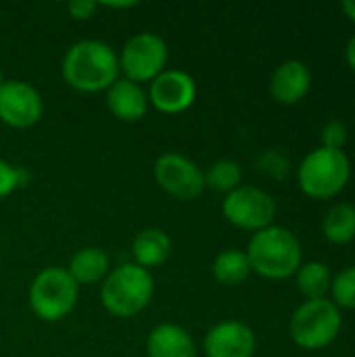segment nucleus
Returning <instances> with one entry per match:
<instances>
[{"label": "nucleus", "mask_w": 355, "mask_h": 357, "mask_svg": "<svg viewBox=\"0 0 355 357\" xmlns=\"http://www.w3.org/2000/svg\"><path fill=\"white\" fill-rule=\"evenodd\" d=\"M61 73L77 92H103L119 79V56L103 40H80L65 52Z\"/></svg>", "instance_id": "obj_1"}, {"label": "nucleus", "mask_w": 355, "mask_h": 357, "mask_svg": "<svg viewBox=\"0 0 355 357\" xmlns=\"http://www.w3.org/2000/svg\"><path fill=\"white\" fill-rule=\"evenodd\" d=\"M245 253L251 272L270 280H285L297 274L301 266V245L297 236L280 226H268L255 232Z\"/></svg>", "instance_id": "obj_2"}, {"label": "nucleus", "mask_w": 355, "mask_h": 357, "mask_svg": "<svg viewBox=\"0 0 355 357\" xmlns=\"http://www.w3.org/2000/svg\"><path fill=\"white\" fill-rule=\"evenodd\" d=\"M155 282L149 270L136 264H123L107 274L100 287L103 307L117 318L140 314L153 299Z\"/></svg>", "instance_id": "obj_3"}, {"label": "nucleus", "mask_w": 355, "mask_h": 357, "mask_svg": "<svg viewBox=\"0 0 355 357\" xmlns=\"http://www.w3.org/2000/svg\"><path fill=\"white\" fill-rule=\"evenodd\" d=\"M80 295V284L71 278L67 268L48 266L31 280L27 301L36 318L44 322H59L67 318Z\"/></svg>", "instance_id": "obj_4"}, {"label": "nucleus", "mask_w": 355, "mask_h": 357, "mask_svg": "<svg viewBox=\"0 0 355 357\" xmlns=\"http://www.w3.org/2000/svg\"><path fill=\"white\" fill-rule=\"evenodd\" d=\"M349 174L352 165L343 151L320 146L301 161L297 180L303 195L312 199H331L345 188Z\"/></svg>", "instance_id": "obj_5"}, {"label": "nucleus", "mask_w": 355, "mask_h": 357, "mask_svg": "<svg viewBox=\"0 0 355 357\" xmlns=\"http://www.w3.org/2000/svg\"><path fill=\"white\" fill-rule=\"evenodd\" d=\"M341 324L343 318L339 307L326 297L305 301L291 318V339L301 349L316 351L337 339Z\"/></svg>", "instance_id": "obj_6"}, {"label": "nucleus", "mask_w": 355, "mask_h": 357, "mask_svg": "<svg viewBox=\"0 0 355 357\" xmlns=\"http://www.w3.org/2000/svg\"><path fill=\"white\" fill-rule=\"evenodd\" d=\"M117 56L119 69L126 73V79L144 84L153 82L159 73L167 69L169 48L161 36L153 31H142L132 36Z\"/></svg>", "instance_id": "obj_7"}, {"label": "nucleus", "mask_w": 355, "mask_h": 357, "mask_svg": "<svg viewBox=\"0 0 355 357\" xmlns=\"http://www.w3.org/2000/svg\"><path fill=\"white\" fill-rule=\"evenodd\" d=\"M224 218L243 230H264L272 226L276 215V201L262 188L255 186H239L226 195L222 203Z\"/></svg>", "instance_id": "obj_8"}, {"label": "nucleus", "mask_w": 355, "mask_h": 357, "mask_svg": "<svg viewBox=\"0 0 355 357\" xmlns=\"http://www.w3.org/2000/svg\"><path fill=\"white\" fill-rule=\"evenodd\" d=\"M157 184L180 201H192L205 190V176L201 167L180 153H165L153 167Z\"/></svg>", "instance_id": "obj_9"}, {"label": "nucleus", "mask_w": 355, "mask_h": 357, "mask_svg": "<svg viewBox=\"0 0 355 357\" xmlns=\"http://www.w3.org/2000/svg\"><path fill=\"white\" fill-rule=\"evenodd\" d=\"M44 102L40 92L21 79H4L0 86V121L10 128H31L40 121Z\"/></svg>", "instance_id": "obj_10"}, {"label": "nucleus", "mask_w": 355, "mask_h": 357, "mask_svg": "<svg viewBox=\"0 0 355 357\" xmlns=\"http://www.w3.org/2000/svg\"><path fill=\"white\" fill-rule=\"evenodd\" d=\"M149 105L165 115H178L190 109L197 100V84L182 69H165L149 86Z\"/></svg>", "instance_id": "obj_11"}, {"label": "nucleus", "mask_w": 355, "mask_h": 357, "mask_svg": "<svg viewBox=\"0 0 355 357\" xmlns=\"http://www.w3.org/2000/svg\"><path fill=\"white\" fill-rule=\"evenodd\" d=\"M207 357H253L255 335L239 320H226L209 328L203 341Z\"/></svg>", "instance_id": "obj_12"}, {"label": "nucleus", "mask_w": 355, "mask_h": 357, "mask_svg": "<svg viewBox=\"0 0 355 357\" xmlns=\"http://www.w3.org/2000/svg\"><path fill=\"white\" fill-rule=\"evenodd\" d=\"M107 107L119 121L134 123L146 115L149 96L140 84L119 77L107 88Z\"/></svg>", "instance_id": "obj_13"}, {"label": "nucleus", "mask_w": 355, "mask_h": 357, "mask_svg": "<svg viewBox=\"0 0 355 357\" xmlns=\"http://www.w3.org/2000/svg\"><path fill=\"white\" fill-rule=\"evenodd\" d=\"M312 86V73L301 61H285L276 67L270 79V94L280 105L299 102Z\"/></svg>", "instance_id": "obj_14"}, {"label": "nucleus", "mask_w": 355, "mask_h": 357, "mask_svg": "<svg viewBox=\"0 0 355 357\" xmlns=\"http://www.w3.org/2000/svg\"><path fill=\"white\" fill-rule=\"evenodd\" d=\"M149 357H197V345L186 328L180 324H159L146 339Z\"/></svg>", "instance_id": "obj_15"}, {"label": "nucleus", "mask_w": 355, "mask_h": 357, "mask_svg": "<svg viewBox=\"0 0 355 357\" xmlns=\"http://www.w3.org/2000/svg\"><path fill=\"white\" fill-rule=\"evenodd\" d=\"M134 264L149 270L163 266L172 255V238L161 228H144L132 241Z\"/></svg>", "instance_id": "obj_16"}, {"label": "nucleus", "mask_w": 355, "mask_h": 357, "mask_svg": "<svg viewBox=\"0 0 355 357\" xmlns=\"http://www.w3.org/2000/svg\"><path fill=\"white\" fill-rule=\"evenodd\" d=\"M109 268V257L103 249L86 247L71 257L67 272L77 284H96L107 278V274L111 272Z\"/></svg>", "instance_id": "obj_17"}, {"label": "nucleus", "mask_w": 355, "mask_h": 357, "mask_svg": "<svg viewBox=\"0 0 355 357\" xmlns=\"http://www.w3.org/2000/svg\"><path fill=\"white\" fill-rule=\"evenodd\" d=\"M213 278L220 284L226 287H236L245 282L251 274V264L245 251L241 249H226L220 255H216L213 266H211Z\"/></svg>", "instance_id": "obj_18"}, {"label": "nucleus", "mask_w": 355, "mask_h": 357, "mask_svg": "<svg viewBox=\"0 0 355 357\" xmlns=\"http://www.w3.org/2000/svg\"><path fill=\"white\" fill-rule=\"evenodd\" d=\"M324 236L335 245H347L355 238V207L341 203L328 209L322 222Z\"/></svg>", "instance_id": "obj_19"}, {"label": "nucleus", "mask_w": 355, "mask_h": 357, "mask_svg": "<svg viewBox=\"0 0 355 357\" xmlns=\"http://www.w3.org/2000/svg\"><path fill=\"white\" fill-rule=\"evenodd\" d=\"M331 272L320 261H310L305 266H299L297 270V287L308 297V301L324 299V295L331 291Z\"/></svg>", "instance_id": "obj_20"}, {"label": "nucleus", "mask_w": 355, "mask_h": 357, "mask_svg": "<svg viewBox=\"0 0 355 357\" xmlns=\"http://www.w3.org/2000/svg\"><path fill=\"white\" fill-rule=\"evenodd\" d=\"M205 176V186H209L216 192H232L234 188L241 186V165L230 159H220L209 165V169L203 174Z\"/></svg>", "instance_id": "obj_21"}, {"label": "nucleus", "mask_w": 355, "mask_h": 357, "mask_svg": "<svg viewBox=\"0 0 355 357\" xmlns=\"http://www.w3.org/2000/svg\"><path fill=\"white\" fill-rule=\"evenodd\" d=\"M331 291L337 307L341 305L347 310H355V266L337 274V278L331 284Z\"/></svg>", "instance_id": "obj_22"}, {"label": "nucleus", "mask_w": 355, "mask_h": 357, "mask_svg": "<svg viewBox=\"0 0 355 357\" xmlns=\"http://www.w3.org/2000/svg\"><path fill=\"white\" fill-rule=\"evenodd\" d=\"M23 184V169H17L8 161L0 159V199L13 195Z\"/></svg>", "instance_id": "obj_23"}, {"label": "nucleus", "mask_w": 355, "mask_h": 357, "mask_svg": "<svg viewBox=\"0 0 355 357\" xmlns=\"http://www.w3.org/2000/svg\"><path fill=\"white\" fill-rule=\"evenodd\" d=\"M320 140H322V146H324V149L341 151L343 144H345V140H347V128H345L341 121H328V123L322 128Z\"/></svg>", "instance_id": "obj_24"}, {"label": "nucleus", "mask_w": 355, "mask_h": 357, "mask_svg": "<svg viewBox=\"0 0 355 357\" xmlns=\"http://www.w3.org/2000/svg\"><path fill=\"white\" fill-rule=\"evenodd\" d=\"M96 8H98V4H96L94 0H71V2L67 4V13H69L73 19H77V21L90 19V17L96 13Z\"/></svg>", "instance_id": "obj_25"}, {"label": "nucleus", "mask_w": 355, "mask_h": 357, "mask_svg": "<svg viewBox=\"0 0 355 357\" xmlns=\"http://www.w3.org/2000/svg\"><path fill=\"white\" fill-rule=\"evenodd\" d=\"M345 56H347V63H349V67H352V69H355V36H352V40L347 42Z\"/></svg>", "instance_id": "obj_26"}, {"label": "nucleus", "mask_w": 355, "mask_h": 357, "mask_svg": "<svg viewBox=\"0 0 355 357\" xmlns=\"http://www.w3.org/2000/svg\"><path fill=\"white\" fill-rule=\"evenodd\" d=\"M341 6H343V13L355 23V0H345Z\"/></svg>", "instance_id": "obj_27"}, {"label": "nucleus", "mask_w": 355, "mask_h": 357, "mask_svg": "<svg viewBox=\"0 0 355 357\" xmlns=\"http://www.w3.org/2000/svg\"><path fill=\"white\" fill-rule=\"evenodd\" d=\"M105 6H111V8H130V6H134V2H109Z\"/></svg>", "instance_id": "obj_28"}, {"label": "nucleus", "mask_w": 355, "mask_h": 357, "mask_svg": "<svg viewBox=\"0 0 355 357\" xmlns=\"http://www.w3.org/2000/svg\"><path fill=\"white\" fill-rule=\"evenodd\" d=\"M2 82H4V77H2V69H0V86H2Z\"/></svg>", "instance_id": "obj_29"}]
</instances>
